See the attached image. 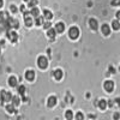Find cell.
<instances>
[{
	"instance_id": "29",
	"label": "cell",
	"mask_w": 120,
	"mask_h": 120,
	"mask_svg": "<svg viewBox=\"0 0 120 120\" xmlns=\"http://www.w3.org/2000/svg\"><path fill=\"white\" fill-rule=\"evenodd\" d=\"M21 11H22V12H25V6H24V5L21 6Z\"/></svg>"
},
{
	"instance_id": "14",
	"label": "cell",
	"mask_w": 120,
	"mask_h": 120,
	"mask_svg": "<svg viewBox=\"0 0 120 120\" xmlns=\"http://www.w3.org/2000/svg\"><path fill=\"white\" fill-rule=\"evenodd\" d=\"M30 15L31 16H34L35 18L37 17V16H40V10L35 6V7H31V11H30Z\"/></svg>"
},
{
	"instance_id": "12",
	"label": "cell",
	"mask_w": 120,
	"mask_h": 120,
	"mask_svg": "<svg viewBox=\"0 0 120 120\" xmlns=\"http://www.w3.org/2000/svg\"><path fill=\"white\" fill-rule=\"evenodd\" d=\"M55 35H56V30L49 28V29H48V37L53 40V38H55Z\"/></svg>"
},
{
	"instance_id": "5",
	"label": "cell",
	"mask_w": 120,
	"mask_h": 120,
	"mask_svg": "<svg viewBox=\"0 0 120 120\" xmlns=\"http://www.w3.org/2000/svg\"><path fill=\"white\" fill-rule=\"evenodd\" d=\"M105 89H106V91L112 93L113 89H114V83H113L112 81H107V82L105 83Z\"/></svg>"
},
{
	"instance_id": "8",
	"label": "cell",
	"mask_w": 120,
	"mask_h": 120,
	"mask_svg": "<svg viewBox=\"0 0 120 120\" xmlns=\"http://www.w3.org/2000/svg\"><path fill=\"white\" fill-rule=\"evenodd\" d=\"M47 105H48V107H54L55 105H56V97L55 96H51L48 98V102H47Z\"/></svg>"
},
{
	"instance_id": "27",
	"label": "cell",
	"mask_w": 120,
	"mask_h": 120,
	"mask_svg": "<svg viewBox=\"0 0 120 120\" xmlns=\"http://www.w3.org/2000/svg\"><path fill=\"white\" fill-rule=\"evenodd\" d=\"M11 11H12L13 13H16V12H17V7H16L15 5H11Z\"/></svg>"
},
{
	"instance_id": "10",
	"label": "cell",
	"mask_w": 120,
	"mask_h": 120,
	"mask_svg": "<svg viewBox=\"0 0 120 120\" xmlns=\"http://www.w3.org/2000/svg\"><path fill=\"white\" fill-rule=\"evenodd\" d=\"M89 25H90V28H91L93 30H96L97 29V21H96V19H94V18H91V19H90V21H89Z\"/></svg>"
},
{
	"instance_id": "4",
	"label": "cell",
	"mask_w": 120,
	"mask_h": 120,
	"mask_svg": "<svg viewBox=\"0 0 120 120\" xmlns=\"http://www.w3.org/2000/svg\"><path fill=\"white\" fill-rule=\"evenodd\" d=\"M6 34H7L8 40H10V41H11L12 43L17 42V40H18V35H17V33H15V31H7Z\"/></svg>"
},
{
	"instance_id": "33",
	"label": "cell",
	"mask_w": 120,
	"mask_h": 120,
	"mask_svg": "<svg viewBox=\"0 0 120 120\" xmlns=\"http://www.w3.org/2000/svg\"><path fill=\"white\" fill-rule=\"evenodd\" d=\"M24 1H28V3H29V1H30V0H24Z\"/></svg>"
},
{
	"instance_id": "1",
	"label": "cell",
	"mask_w": 120,
	"mask_h": 120,
	"mask_svg": "<svg viewBox=\"0 0 120 120\" xmlns=\"http://www.w3.org/2000/svg\"><path fill=\"white\" fill-rule=\"evenodd\" d=\"M68 36H70V38H72V40L78 38V36H79V29L77 26H71L70 30H68Z\"/></svg>"
},
{
	"instance_id": "9",
	"label": "cell",
	"mask_w": 120,
	"mask_h": 120,
	"mask_svg": "<svg viewBox=\"0 0 120 120\" xmlns=\"http://www.w3.org/2000/svg\"><path fill=\"white\" fill-rule=\"evenodd\" d=\"M101 30H102V34L106 35V36H108L109 34H111V29H109V26L107 24H103L102 28H101Z\"/></svg>"
},
{
	"instance_id": "16",
	"label": "cell",
	"mask_w": 120,
	"mask_h": 120,
	"mask_svg": "<svg viewBox=\"0 0 120 120\" xmlns=\"http://www.w3.org/2000/svg\"><path fill=\"white\" fill-rule=\"evenodd\" d=\"M8 84L11 85V86H16L17 85V78L16 77H10V79H8Z\"/></svg>"
},
{
	"instance_id": "31",
	"label": "cell",
	"mask_w": 120,
	"mask_h": 120,
	"mask_svg": "<svg viewBox=\"0 0 120 120\" xmlns=\"http://www.w3.org/2000/svg\"><path fill=\"white\" fill-rule=\"evenodd\" d=\"M115 101H116V103H118V106L120 107V98H116V100H115Z\"/></svg>"
},
{
	"instance_id": "22",
	"label": "cell",
	"mask_w": 120,
	"mask_h": 120,
	"mask_svg": "<svg viewBox=\"0 0 120 120\" xmlns=\"http://www.w3.org/2000/svg\"><path fill=\"white\" fill-rule=\"evenodd\" d=\"M6 111L8 113H15V106L13 105H7L6 106Z\"/></svg>"
},
{
	"instance_id": "32",
	"label": "cell",
	"mask_w": 120,
	"mask_h": 120,
	"mask_svg": "<svg viewBox=\"0 0 120 120\" xmlns=\"http://www.w3.org/2000/svg\"><path fill=\"white\" fill-rule=\"evenodd\" d=\"M3 5H4V1H3V0H0V8L3 7Z\"/></svg>"
},
{
	"instance_id": "15",
	"label": "cell",
	"mask_w": 120,
	"mask_h": 120,
	"mask_svg": "<svg viewBox=\"0 0 120 120\" xmlns=\"http://www.w3.org/2000/svg\"><path fill=\"white\" fill-rule=\"evenodd\" d=\"M11 101H12V105H13L15 107H16V106L18 107L19 103H21V98H19L18 96H13V97L11 98Z\"/></svg>"
},
{
	"instance_id": "2",
	"label": "cell",
	"mask_w": 120,
	"mask_h": 120,
	"mask_svg": "<svg viewBox=\"0 0 120 120\" xmlns=\"http://www.w3.org/2000/svg\"><path fill=\"white\" fill-rule=\"evenodd\" d=\"M37 64H38V66L41 68H46L48 66V60H47L46 56H40L37 59Z\"/></svg>"
},
{
	"instance_id": "11",
	"label": "cell",
	"mask_w": 120,
	"mask_h": 120,
	"mask_svg": "<svg viewBox=\"0 0 120 120\" xmlns=\"http://www.w3.org/2000/svg\"><path fill=\"white\" fill-rule=\"evenodd\" d=\"M55 30H56V33H63L65 30V24H63V23L55 24Z\"/></svg>"
},
{
	"instance_id": "25",
	"label": "cell",
	"mask_w": 120,
	"mask_h": 120,
	"mask_svg": "<svg viewBox=\"0 0 120 120\" xmlns=\"http://www.w3.org/2000/svg\"><path fill=\"white\" fill-rule=\"evenodd\" d=\"M112 5H113V6H120V0H113Z\"/></svg>"
},
{
	"instance_id": "23",
	"label": "cell",
	"mask_w": 120,
	"mask_h": 120,
	"mask_svg": "<svg viewBox=\"0 0 120 120\" xmlns=\"http://www.w3.org/2000/svg\"><path fill=\"white\" fill-rule=\"evenodd\" d=\"M65 116H66V119L71 120V119L73 118V113H72L71 111H67V112H66V114H65Z\"/></svg>"
},
{
	"instance_id": "6",
	"label": "cell",
	"mask_w": 120,
	"mask_h": 120,
	"mask_svg": "<svg viewBox=\"0 0 120 120\" xmlns=\"http://www.w3.org/2000/svg\"><path fill=\"white\" fill-rule=\"evenodd\" d=\"M29 15H30V13L24 12V21H25V25H26V26H31V25L34 24V22H33L31 17H30Z\"/></svg>"
},
{
	"instance_id": "17",
	"label": "cell",
	"mask_w": 120,
	"mask_h": 120,
	"mask_svg": "<svg viewBox=\"0 0 120 120\" xmlns=\"http://www.w3.org/2000/svg\"><path fill=\"white\" fill-rule=\"evenodd\" d=\"M43 17H45L46 19H52L53 15H52L51 11H48V10H45V11H43Z\"/></svg>"
},
{
	"instance_id": "7",
	"label": "cell",
	"mask_w": 120,
	"mask_h": 120,
	"mask_svg": "<svg viewBox=\"0 0 120 120\" xmlns=\"http://www.w3.org/2000/svg\"><path fill=\"white\" fill-rule=\"evenodd\" d=\"M25 78L28 79V81H34L35 79V72L34 71H31V70H30V71H26V73H25Z\"/></svg>"
},
{
	"instance_id": "19",
	"label": "cell",
	"mask_w": 120,
	"mask_h": 120,
	"mask_svg": "<svg viewBox=\"0 0 120 120\" xmlns=\"http://www.w3.org/2000/svg\"><path fill=\"white\" fill-rule=\"evenodd\" d=\"M35 24L36 25H42L43 24V18L41 16H37L36 19H35Z\"/></svg>"
},
{
	"instance_id": "26",
	"label": "cell",
	"mask_w": 120,
	"mask_h": 120,
	"mask_svg": "<svg viewBox=\"0 0 120 120\" xmlns=\"http://www.w3.org/2000/svg\"><path fill=\"white\" fill-rule=\"evenodd\" d=\"M43 26H45V29H49V28H52V23H49V22H46V23L43 24Z\"/></svg>"
},
{
	"instance_id": "30",
	"label": "cell",
	"mask_w": 120,
	"mask_h": 120,
	"mask_svg": "<svg viewBox=\"0 0 120 120\" xmlns=\"http://www.w3.org/2000/svg\"><path fill=\"white\" fill-rule=\"evenodd\" d=\"M116 19H119V21H120V11L116 12Z\"/></svg>"
},
{
	"instance_id": "13",
	"label": "cell",
	"mask_w": 120,
	"mask_h": 120,
	"mask_svg": "<svg viewBox=\"0 0 120 120\" xmlns=\"http://www.w3.org/2000/svg\"><path fill=\"white\" fill-rule=\"evenodd\" d=\"M54 78L56 79V81H60V79L63 78V71L61 70H56V71H54Z\"/></svg>"
},
{
	"instance_id": "24",
	"label": "cell",
	"mask_w": 120,
	"mask_h": 120,
	"mask_svg": "<svg viewBox=\"0 0 120 120\" xmlns=\"http://www.w3.org/2000/svg\"><path fill=\"white\" fill-rule=\"evenodd\" d=\"M36 5H37V0H30L29 4H28L29 7H35Z\"/></svg>"
},
{
	"instance_id": "21",
	"label": "cell",
	"mask_w": 120,
	"mask_h": 120,
	"mask_svg": "<svg viewBox=\"0 0 120 120\" xmlns=\"http://www.w3.org/2000/svg\"><path fill=\"white\" fill-rule=\"evenodd\" d=\"M25 91H26V89H25L24 85H19V86H18V94H19V95H24Z\"/></svg>"
},
{
	"instance_id": "18",
	"label": "cell",
	"mask_w": 120,
	"mask_h": 120,
	"mask_svg": "<svg viewBox=\"0 0 120 120\" xmlns=\"http://www.w3.org/2000/svg\"><path fill=\"white\" fill-rule=\"evenodd\" d=\"M112 26H113L114 30H119V29H120V22H119V19H115V21H113Z\"/></svg>"
},
{
	"instance_id": "3",
	"label": "cell",
	"mask_w": 120,
	"mask_h": 120,
	"mask_svg": "<svg viewBox=\"0 0 120 120\" xmlns=\"http://www.w3.org/2000/svg\"><path fill=\"white\" fill-rule=\"evenodd\" d=\"M0 96H1V101H4V102L11 101V98H12V95L8 91H0Z\"/></svg>"
},
{
	"instance_id": "20",
	"label": "cell",
	"mask_w": 120,
	"mask_h": 120,
	"mask_svg": "<svg viewBox=\"0 0 120 120\" xmlns=\"http://www.w3.org/2000/svg\"><path fill=\"white\" fill-rule=\"evenodd\" d=\"M98 107L101 108V109H105L107 107V101L106 100H100V102H98Z\"/></svg>"
},
{
	"instance_id": "28",
	"label": "cell",
	"mask_w": 120,
	"mask_h": 120,
	"mask_svg": "<svg viewBox=\"0 0 120 120\" xmlns=\"http://www.w3.org/2000/svg\"><path fill=\"white\" fill-rule=\"evenodd\" d=\"M84 116H83V114L82 113H78L77 115H76V119H83Z\"/></svg>"
}]
</instances>
